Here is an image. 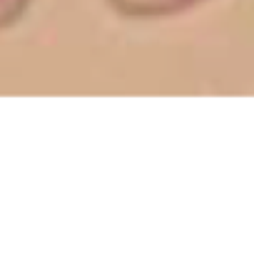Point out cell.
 I'll return each instance as SVG.
<instances>
[{
	"instance_id": "obj_1",
	"label": "cell",
	"mask_w": 254,
	"mask_h": 254,
	"mask_svg": "<svg viewBox=\"0 0 254 254\" xmlns=\"http://www.w3.org/2000/svg\"><path fill=\"white\" fill-rule=\"evenodd\" d=\"M204 0H107V5L132 20H160V18H172L180 15Z\"/></svg>"
},
{
	"instance_id": "obj_2",
	"label": "cell",
	"mask_w": 254,
	"mask_h": 254,
	"mask_svg": "<svg viewBox=\"0 0 254 254\" xmlns=\"http://www.w3.org/2000/svg\"><path fill=\"white\" fill-rule=\"evenodd\" d=\"M30 3L33 0H0V30L18 23L30 8Z\"/></svg>"
}]
</instances>
